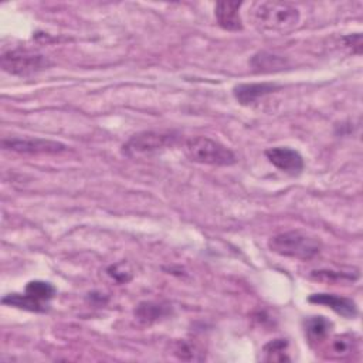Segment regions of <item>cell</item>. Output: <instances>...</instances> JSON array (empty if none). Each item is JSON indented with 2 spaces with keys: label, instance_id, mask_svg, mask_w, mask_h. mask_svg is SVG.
<instances>
[{
  "label": "cell",
  "instance_id": "19",
  "mask_svg": "<svg viewBox=\"0 0 363 363\" xmlns=\"http://www.w3.org/2000/svg\"><path fill=\"white\" fill-rule=\"evenodd\" d=\"M345 44L347 45V47H356V51H357V54L362 51V35L359 34V33H356V34H352V35H346L345 38Z\"/></svg>",
  "mask_w": 363,
  "mask_h": 363
},
{
  "label": "cell",
  "instance_id": "15",
  "mask_svg": "<svg viewBox=\"0 0 363 363\" xmlns=\"http://www.w3.org/2000/svg\"><path fill=\"white\" fill-rule=\"evenodd\" d=\"M24 292L27 295H30L31 298H34L35 301L44 303L54 298L55 288L50 282H45V281H30L26 285Z\"/></svg>",
  "mask_w": 363,
  "mask_h": 363
},
{
  "label": "cell",
  "instance_id": "14",
  "mask_svg": "<svg viewBox=\"0 0 363 363\" xmlns=\"http://www.w3.org/2000/svg\"><path fill=\"white\" fill-rule=\"evenodd\" d=\"M1 302L4 305H10V306H16L20 309H26V311H31V312H44L47 311V308L44 306L43 302L35 301L34 298H31L30 295H27L24 292V295L20 294H9L6 296H3Z\"/></svg>",
  "mask_w": 363,
  "mask_h": 363
},
{
  "label": "cell",
  "instance_id": "17",
  "mask_svg": "<svg viewBox=\"0 0 363 363\" xmlns=\"http://www.w3.org/2000/svg\"><path fill=\"white\" fill-rule=\"evenodd\" d=\"M251 64L254 68H258L261 71H275V69H281L285 62L282 58L262 51V52H258L257 55H254Z\"/></svg>",
  "mask_w": 363,
  "mask_h": 363
},
{
  "label": "cell",
  "instance_id": "3",
  "mask_svg": "<svg viewBox=\"0 0 363 363\" xmlns=\"http://www.w3.org/2000/svg\"><path fill=\"white\" fill-rule=\"evenodd\" d=\"M184 155L196 163L208 166H231L237 157L225 145L207 136H191L183 143Z\"/></svg>",
  "mask_w": 363,
  "mask_h": 363
},
{
  "label": "cell",
  "instance_id": "6",
  "mask_svg": "<svg viewBox=\"0 0 363 363\" xmlns=\"http://www.w3.org/2000/svg\"><path fill=\"white\" fill-rule=\"evenodd\" d=\"M1 146L6 150H11L21 155H60L67 150V146L57 140L43 138H4Z\"/></svg>",
  "mask_w": 363,
  "mask_h": 363
},
{
  "label": "cell",
  "instance_id": "2",
  "mask_svg": "<svg viewBox=\"0 0 363 363\" xmlns=\"http://www.w3.org/2000/svg\"><path fill=\"white\" fill-rule=\"evenodd\" d=\"M268 247L272 252L301 261H309L315 258L320 251V240L309 233L301 230H291L279 233L269 238Z\"/></svg>",
  "mask_w": 363,
  "mask_h": 363
},
{
  "label": "cell",
  "instance_id": "1",
  "mask_svg": "<svg viewBox=\"0 0 363 363\" xmlns=\"http://www.w3.org/2000/svg\"><path fill=\"white\" fill-rule=\"evenodd\" d=\"M252 24L265 33L285 34L294 30L301 18L298 7L286 1H257L248 11Z\"/></svg>",
  "mask_w": 363,
  "mask_h": 363
},
{
  "label": "cell",
  "instance_id": "9",
  "mask_svg": "<svg viewBox=\"0 0 363 363\" xmlns=\"http://www.w3.org/2000/svg\"><path fill=\"white\" fill-rule=\"evenodd\" d=\"M308 301L311 303L328 306L345 318H354L357 315L356 303L345 296H337L333 294H313L308 298Z\"/></svg>",
  "mask_w": 363,
  "mask_h": 363
},
{
  "label": "cell",
  "instance_id": "7",
  "mask_svg": "<svg viewBox=\"0 0 363 363\" xmlns=\"http://www.w3.org/2000/svg\"><path fill=\"white\" fill-rule=\"evenodd\" d=\"M265 156L278 170L296 176L303 170V157L295 149L286 146H275L265 150Z\"/></svg>",
  "mask_w": 363,
  "mask_h": 363
},
{
  "label": "cell",
  "instance_id": "4",
  "mask_svg": "<svg viewBox=\"0 0 363 363\" xmlns=\"http://www.w3.org/2000/svg\"><path fill=\"white\" fill-rule=\"evenodd\" d=\"M177 142V135L173 132L143 130L132 135L122 146L123 155L129 157L152 156L159 153Z\"/></svg>",
  "mask_w": 363,
  "mask_h": 363
},
{
  "label": "cell",
  "instance_id": "8",
  "mask_svg": "<svg viewBox=\"0 0 363 363\" xmlns=\"http://www.w3.org/2000/svg\"><path fill=\"white\" fill-rule=\"evenodd\" d=\"M242 3L234 0H223L216 3L214 16L218 26L227 31L242 30V20L240 14Z\"/></svg>",
  "mask_w": 363,
  "mask_h": 363
},
{
  "label": "cell",
  "instance_id": "11",
  "mask_svg": "<svg viewBox=\"0 0 363 363\" xmlns=\"http://www.w3.org/2000/svg\"><path fill=\"white\" fill-rule=\"evenodd\" d=\"M357 350V339L353 335L343 333L330 339L325 352L329 359H346Z\"/></svg>",
  "mask_w": 363,
  "mask_h": 363
},
{
  "label": "cell",
  "instance_id": "16",
  "mask_svg": "<svg viewBox=\"0 0 363 363\" xmlns=\"http://www.w3.org/2000/svg\"><path fill=\"white\" fill-rule=\"evenodd\" d=\"M311 277L322 282H337V281H354L359 278V271H333V269H319L313 271Z\"/></svg>",
  "mask_w": 363,
  "mask_h": 363
},
{
  "label": "cell",
  "instance_id": "13",
  "mask_svg": "<svg viewBox=\"0 0 363 363\" xmlns=\"http://www.w3.org/2000/svg\"><path fill=\"white\" fill-rule=\"evenodd\" d=\"M332 323L323 316H313L305 322V333L311 343H320L329 335Z\"/></svg>",
  "mask_w": 363,
  "mask_h": 363
},
{
  "label": "cell",
  "instance_id": "5",
  "mask_svg": "<svg viewBox=\"0 0 363 363\" xmlns=\"http://www.w3.org/2000/svg\"><path fill=\"white\" fill-rule=\"evenodd\" d=\"M0 64L3 71L11 75L30 77L47 69L52 62L43 54L26 50H9L1 54Z\"/></svg>",
  "mask_w": 363,
  "mask_h": 363
},
{
  "label": "cell",
  "instance_id": "12",
  "mask_svg": "<svg viewBox=\"0 0 363 363\" xmlns=\"http://www.w3.org/2000/svg\"><path fill=\"white\" fill-rule=\"evenodd\" d=\"M133 313H135L136 319L140 323L150 325V323H155V322L162 320L166 316H169L170 308H169V305H164V303H160V302L145 301V302H140L135 308Z\"/></svg>",
  "mask_w": 363,
  "mask_h": 363
},
{
  "label": "cell",
  "instance_id": "10",
  "mask_svg": "<svg viewBox=\"0 0 363 363\" xmlns=\"http://www.w3.org/2000/svg\"><path fill=\"white\" fill-rule=\"evenodd\" d=\"M277 89H279V85L277 84H271V82H255V84H240L235 85L233 89L234 98L242 104V105H250L255 101H258L259 98L275 92Z\"/></svg>",
  "mask_w": 363,
  "mask_h": 363
},
{
  "label": "cell",
  "instance_id": "18",
  "mask_svg": "<svg viewBox=\"0 0 363 363\" xmlns=\"http://www.w3.org/2000/svg\"><path fill=\"white\" fill-rule=\"evenodd\" d=\"M286 342L282 339H275L272 342H269L265 347H264V360L267 362H282V360H288L286 357Z\"/></svg>",
  "mask_w": 363,
  "mask_h": 363
}]
</instances>
